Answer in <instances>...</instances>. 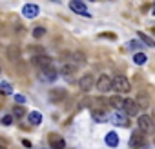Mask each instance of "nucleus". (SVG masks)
<instances>
[{
    "label": "nucleus",
    "instance_id": "nucleus-1",
    "mask_svg": "<svg viewBox=\"0 0 155 149\" xmlns=\"http://www.w3.org/2000/svg\"><path fill=\"white\" fill-rule=\"evenodd\" d=\"M137 125H139V131L144 133V135H153L155 133V122L146 113L140 115V116H137Z\"/></svg>",
    "mask_w": 155,
    "mask_h": 149
},
{
    "label": "nucleus",
    "instance_id": "nucleus-2",
    "mask_svg": "<svg viewBox=\"0 0 155 149\" xmlns=\"http://www.w3.org/2000/svg\"><path fill=\"white\" fill-rule=\"evenodd\" d=\"M111 80H113V89L117 91V95H120V93H128V91L131 89L130 80H128L126 77H122V74H117V77L111 78Z\"/></svg>",
    "mask_w": 155,
    "mask_h": 149
},
{
    "label": "nucleus",
    "instance_id": "nucleus-3",
    "mask_svg": "<svg viewBox=\"0 0 155 149\" xmlns=\"http://www.w3.org/2000/svg\"><path fill=\"white\" fill-rule=\"evenodd\" d=\"M31 64H33L37 69H40V71H44V69H51V67H53V60H51L48 55L33 56V58H31Z\"/></svg>",
    "mask_w": 155,
    "mask_h": 149
},
{
    "label": "nucleus",
    "instance_id": "nucleus-4",
    "mask_svg": "<svg viewBox=\"0 0 155 149\" xmlns=\"http://www.w3.org/2000/svg\"><path fill=\"white\" fill-rule=\"evenodd\" d=\"M95 87L101 93H108V91L113 89V80L108 77V74H101V77L97 78V82H95Z\"/></svg>",
    "mask_w": 155,
    "mask_h": 149
},
{
    "label": "nucleus",
    "instance_id": "nucleus-5",
    "mask_svg": "<svg viewBox=\"0 0 155 149\" xmlns=\"http://www.w3.org/2000/svg\"><path fill=\"white\" fill-rule=\"evenodd\" d=\"M144 144H146V135L140 133L139 129L133 131L131 136H130V147L131 149H140V147H144Z\"/></svg>",
    "mask_w": 155,
    "mask_h": 149
},
{
    "label": "nucleus",
    "instance_id": "nucleus-6",
    "mask_svg": "<svg viewBox=\"0 0 155 149\" xmlns=\"http://www.w3.org/2000/svg\"><path fill=\"white\" fill-rule=\"evenodd\" d=\"M139 104L133 100V98H126L124 100V104H122V111L126 113V116L130 118V116H137L139 115Z\"/></svg>",
    "mask_w": 155,
    "mask_h": 149
},
{
    "label": "nucleus",
    "instance_id": "nucleus-7",
    "mask_svg": "<svg viewBox=\"0 0 155 149\" xmlns=\"http://www.w3.org/2000/svg\"><path fill=\"white\" fill-rule=\"evenodd\" d=\"M111 124H115L117 127H130V118L126 116L124 111H115L111 116H110Z\"/></svg>",
    "mask_w": 155,
    "mask_h": 149
},
{
    "label": "nucleus",
    "instance_id": "nucleus-8",
    "mask_svg": "<svg viewBox=\"0 0 155 149\" xmlns=\"http://www.w3.org/2000/svg\"><path fill=\"white\" fill-rule=\"evenodd\" d=\"M69 9L73 11V13H77V15H81V17H91L90 15V11H88V8L82 4V2H79V0H73V2H69Z\"/></svg>",
    "mask_w": 155,
    "mask_h": 149
},
{
    "label": "nucleus",
    "instance_id": "nucleus-9",
    "mask_svg": "<svg viewBox=\"0 0 155 149\" xmlns=\"http://www.w3.org/2000/svg\"><path fill=\"white\" fill-rule=\"evenodd\" d=\"M79 87L82 89V91H91L93 87H95V78H93V74H84V77H81L79 78Z\"/></svg>",
    "mask_w": 155,
    "mask_h": 149
},
{
    "label": "nucleus",
    "instance_id": "nucleus-10",
    "mask_svg": "<svg viewBox=\"0 0 155 149\" xmlns=\"http://www.w3.org/2000/svg\"><path fill=\"white\" fill-rule=\"evenodd\" d=\"M57 78H58V71H57L55 67L40 71V80H46V82H53V80H57Z\"/></svg>",
    "mask_w": 155,
    "mask_h": 149
},
{
    "label": "nucleus",
    "instance_id": "nucleus-11",
    "mask_svg": "<svg viewBox=\"0 0 155 149\" xmlns=\"http://www.w3.org/2000/svg\"><path fill=\"white\" fill-rule=\"evenodd\" d=\"M22 15H24L26 18H35V17L38 15V6H35V4H26V6L22 8Z\"/></svg>",
    "mask_w": 155,
    "mask_h": 149
},
{
    "label": "nucleus",
    "instance_id": "nucleus-12",
    "mask_svg": "<svg viewBox=\"0 0 155 149\" xmlns=\"http://www.w3.org/2000/svg\"><path fill=\"white\" fill-rule=\"evenodd\" d=\"M49 145H51V149H64L66 147V142L58 135H49Z\"/></svg>",
    "mask_w": 155,
    "mask_h": 149
},
{
    "label": "nucleus",
    "instance_id": "nucleus-13",
    "mask_svg": "<svg viewBox=\"0 0 155 149\" xmlns=\"http://www.w3.org/2000/svg\"><path fill=\"white\" fill-rule=\"evenodd\" d=\"M73 73H75V65L73 64H62V67H60V74L64 78H68L69 82L73 80Z\"/></svg>",
    "mask_w": 155,
    "mask_h": 149
},
{
    "label": "nucleus",
    "instance_id": "nucleus-14",
    "mask_svg": "<svg viewBox=\"0 0 155 149\" xmlns=\"http://www.w3.org/2000/svg\"><path fill=\"white\" fill-rule=\"evenodd\" d=\"M69 58H71V64H73V65H84V64H86V55L81 53V51L71 53Z\"/></svg>",
    "mask_w": 155,
    "mask_h": 149
},
{
    "label": "nucleus",
    "instance_id": "nucleus-15",
    "mask_svg": "<svg viewBox=\"0 0 155 149\" xmlns=\"http://www.w3.org/2000/svg\"><path fill=\"white\" fill-rule=\"evenodd\" d=\"M108 102H110V106H111L115 111H120V109H122V104H124V98H120L119 95H113Z\"/></svg>",
    "mask_w": 155,
    "mask_h": 149
},
{
    "label": "nucleus",
    "instance_id": "nucleus-16",
    "mask_svg": "<svg viewBox=\"0 0 155 149\" xmlns=\"http://www.w3.org/2000/svg\"><path fill=\"white\" fill-rule=\"evenodd\" d=\"M106 145H110V147H117L119 145V135L115 131H111V133L106 135Z\"/></svg>",
    "mask_w": 155,
    "mask_h": 149
},
{
    "label": "nucleus",
    "instance_id": "nucleus-17",
    "mask_svg": "<svg viewBox=\"0 0 155 149\" xmlns=\"http://www.w3.org/2000/svg\"><path fill=\"white\" fill-rule=\"evenodd\" d=\"M91 116H93L95 122H106V120H108V115H106L102 109H93V111H91Z\"/></svg>",
    "mask_w": 155,
    "mask_h": 149
},
{
    "label": "nucleus",
    "instance_id": "nucleus-18",
    "mask_svg": "<svg viewBox=\"0 0 155 149\" xmlns=\"http://www.w3.org/2000/svg\"><path fill=\"white\" fill-rule=\"evenodd\" d=\"M137 36L144 42V46H148V47H155V40H153L151 36H148L146 33H140V31H139V33H137Z\"/></svg>",
    "mask_w": 155,
    "mask_h": 149
},
{
    "label": "nucleus",
    "instance_id": "nucleus-19",
    "mask_svg": "<svg viewBox=\"0 0 155 149\" xmlns=\"http://www.w3.org/2000/svg\"><path fill=\"white\" fill-rule=\"evenodd\" d=\"M28 118H29V122H31L33 125H38V124L42 122V115H40L38 111H31V113L28 115Z\"/></svg>",
    "mask_w": 155,
    "mask_h": 149
},
{
    "label": "nucleus",
    "instance_id": "nucleus-20",
    "mask_svg": "<svg viewBox=\"0 0 155 149\" xmlns=\"http://www.w3.org/2000/svg\"><path fill=\"white\" fill-rule=\"evenodd\" d=\"M133 62H135L137 65H142V64L148 62V56H146L144 53H135V55H133Z\"/></svg>",
    "mask_w": 155,
    "mask_h": 149
},
{
    "label": "nucleus",
    "instance_id": "nucleus-21",
    "mask_svg": "<svg viewBox=\"0 0 155 149\" xmlns=\"http://www.w3.org/2000/svg\"><path fill=\"white\" fill-rule=\"evenodd\" d=\"M28 113H26V109H24V106H15L13 107V116L15 118H24Z\"/></svg>",
    "mask_w": 155,
    "mask_h": 149
},
{
    "label": "nucleus",
    "instance_id": "nucleus-22",
    "mask_svg": "<svg viewBox=\"0 0 155 149\" xmlns=\"http://www.w3.org/2000/svg\"><path fill=\"white\" fill-rule=\"evenodd\" d=\"M135 102L139 104V107H144V109L150 106V102H148V97H144V93H140V95L135 98Z\"/></svg>",
    "mask_w": 155,
    "mask_h": 149
},
{
    "label": "nucleus",
    "instance_id": "nucleus-23",
    "mask_svg": "<svg viewBox=\"0 0 155 149\" xmlns=\"http://www.w3.org/2000/svg\"><path fill=\"white\" fill-rule=\"evenodd\" d=\"M0 93H2V95H13L11 84L9 82H0Z\"/></svg>",
    "mask_w": 155,
    "mask_h": 149
},
{
    "label": "nucleus",
    "instance_id": "nucleus-24",
    "mask_svg": "<svg viewBox=\"0 0 155 149\" xmlns=\"http://www.w3.org/2000/svg\"><path fill=\"white\" fill-rule=\"evenodd\" d=\"M49 98H51V102H58L60 98H64V91H57V89H53V91L49 93Z\"/></svg>",
    "mask_w": 155,
    "mask_h": 149
},
{
    "label": "nucleus",
    "instance_id": "nucleus-25",
    "mask_svg": "<svg viewBox=\"0 0 155 149\" xmlns=\"http://www.w3.org/2000/svg\"><path fill=\"white\" fill-rule=\"evenodd\" d=\"M44 35H46V29H44L42 26H37V27L33 29V36H35V38H42Z\"/></svg>",
    "mask_w": 155,
    "mask_h": 149
},
{
    "label": "nucleus",
    "instance_id": "nucleus-26",
    "mask_svg": "<svg viewBox=\"0 0 155 149\" xmlns=\"http://www.w3.org/2000/svg\"><path fill=\"white\" fill-rule=\"evenodd\" d=\"M8 55H9V60H17V58H18V49H17V47H9Z\"/></svg>",
    "mask_w": 155,
    "mask_h": 149
},
{
    "label": "nucleus",
    "instance_id": "nucleus-27",
    "mask_svg": "<svg viewBox=\"0 0 155 149\" xmlns=\"http://www.w3.org/2000/svg\"><path fill=\"white\" fill-rule=\"evenodd\" d=\"M2 124H4V125H11V124H13V115H6V116L2 118Z\"/></svg>",
    "mask_w": 155,
    "mask_h": 149
},
{
    "label": "nucleus",
    "instance_id": "nucleus-28",
    "mask_svg": "<svg viewBox=\"0 0 155 149\" xmlns=\"http://www.w3.org/2000/svg\"><path fill=\"white\" fill-rule=\"evenodd\" d=\"M15 100H17V106H22V104L26 102V98H24L22 95H15Z\"/></svg>",
    "mask_w": 155,
    "mask_h": 149
},
{
    "label": "nucleus",
    "instance_id": "nucleus-29",
    "mask_svg": "<svg viewBox=\"0 0 155 149\" xmlns=\"http://www.w3.org/2000/svg\"><path fill=\"white\" fill-rule=\"evenodd\" d=\"M130 46H131L133 49H137V47H140L142 44H140V42H137V40H131V42H130Z\"/></svg>",
    "mask_w": 155,
    "mask_h": 149
},
{
    "label": "nucleus",
    "instance_id": "nucleus-30",
    "mask_svg": "<svg viewBox=\"0 0 155 149\" xmlns=\"http://www.w3.org/2000/svg\"><path fill=\"white\" fill-rule=\"evenodd\" d=\"M22 144H24V147H31V142H28V140H22Z\"/></svg>",
    "mask_w": 155,
    "mask_h": 149
},
{
    "label": "nucleus",
    "instance_id": "nucleus-31",
    "mask_svg": "<svg viewBox=\"0 0 155 149\" xmlns=\"http://www.w3.org/2000/svg\"><path fill=\"white\" fill-rule=\"evenodd\" d=\"M0 149H4V140H0Z\"/></svg>",
    "mask_w": 155,
    "mask_h": 149
},
{
    "label": "nucleus",
    "instance_id": "nucleus-32",
    "mask_svg": "<svg viewBox=\"0 0 155 149\" xmlns=\"http://www.w3.org/2000/svg\"><path fill=\"white\" fill-rule=\"evenodd\" d=\"M151 15H155V6H153V9H151Z\"/></svg>",
    "mask_w": 155,
    "mask_h": 149
},
{
    "label": "nucleus",
    "instance_id": "nucleus-33",
    "mask_svg": "<svg viewBox=\"0 0 155 149\" xmlns=\"http://www.w3.org/2000/svg\"><path fill=\"white\" fill-rule=\"evenodd\" d=\"M140 149H148V147H146V145H144V147H140Z\"/></svg>",
    "mask_w": 155,
    "mask_h": 149
},
{
    "label": "nucleus",
    "instance_id": "nucleus-34",
    "mask_svg": "<svg viewBox=\"0 0 155 149\" xmlns=\"http://www.w3.org/2000/svg\"><path fill=\"white\" fill-rule=\"evenodd\" d=\"M0 73H2V67H0Z\"/></svg>",
    "mask_w": 155,
    "mask_h": 149
}]
</instances>
